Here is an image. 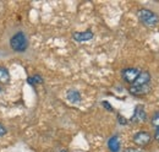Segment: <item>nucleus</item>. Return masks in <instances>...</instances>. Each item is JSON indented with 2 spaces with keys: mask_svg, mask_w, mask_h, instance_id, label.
I'll return each mask as SVG.
<instances>
[{
  "mask_svg": "<svg viewBox=\"0 0 159 152\" xmlns=\"http://www.w3.org/2000/svg\"><path fill=\"white\" fill-rule=\"evenodd\" d=\"M10 47L14 52L16 53H23L27 50L28 48V39H27V36L20 31L17 33H15L12 37L10 38Z\"/></svg>",
  "mask_w": 159,
  "mask_h": 152,
  "instance_id": "1",
  "label": "nucleus"
},
{
  "mask_svg": "<svg viewBox=\"0 0 159 152\" xmlns=\"http://www.w3.org/2000/svg\"><path fill=\"white\" fill-rule=\"evenodd\" d=\"M137 17L146 27H156L159 23V16L149 9H139L137 11Z\"/></svg>",
  "mask_w": 159,
  "mask_h": 152,
  "instance_id": "2",
  "label": "nucleus"
},
{
  "mask_svg": "<svg viewBox=\"0 0 159 152\" xmlns=\"http://www.w3.org/2000/svg\"><path fill=\"white\" fill-rule=\"evenodd\" d=\"M132 141L139 147H146L147 145L151 144L152 136H151V134L147 133V131H139V133H136L134 135Z\"/></svg>",
  "mask_w": 159,
  "mask_h": 152,
  "instance_id": "3",
  "label": "nucleus"
},
{
  "mask_svg": "<svg viewBox=\"0 0 159 152\" xmlns=\"http://www.w3.org/2000/svg\"><path fill=\"white\" fill-rule=\"evenodd\" d=\"M139 69L137 68H126L121 71V76H122V80L126 82V83H130L132 85L135 82V80L137 78V76L139 74Z\"/></svg>",
  "mask_w": 159,
  "mask_h": 152,
  "instance_id": "4",
  "label": "nucleus"
},
{
  "mask_svg": "<svg viewBox=\"0 0 159 152\" xmlns=\"http://www.w3.org/2000/svg\"><path fill=\"white\" fill-rule=\"evenodd\" d=\"M146 120H147V113L144 111V107L142 104L136 106L135 111H134V115L131 116V121L136 123V124H139V123H144Z\"/></svg>",
  "mask_w": 159,
  "mask_h": 152,
  "instance_id": "5",
  "label": "nucleus"
},
{
  "mask_svg": "<svg viewBox=\"0 0 159 152\" xmlns=\"http://www.w3.org/2000/svg\"><path fill=\"white\" fill-rule=\"evenodd\" d=\"M151 90H152L151 83L149 85H144V86H130L129 87V92L132 96H137V97L148 95L151 92Z\"/></svg>",
  "mask_w": 159,
  "mask_h": 152,
  "instance_id": "6",
  "label": "nucleus"
},
{
  "mask_svg": "<svg viewBox=\"0 0 159 152\" xmlns=\"http://www.w3.org/2000/svg\"><path fill=\"white\" fill-rule=\"evenodd\" d=\"M151 83V74L147 70L139 71L137 78L135 80V82L131 86H144V85H149Z\"/></svg>",
  "mask_w": 159,
  "mask_h": 152,
  "instance_id": "7",
  "label": "nucleus"
},
{
  "mask_svg": "<svg viewBox=\"0 0 159 152\" xmlns=\"http://www.w3.org/2000/svg\"><path fill=\"white\" fill-rule=\"evenodd\" d=\"M93 32L91 30H87V31H82V32H75L72 35V38L79 42V43H83V42H88L93 38Z\"/></svg>",
  "mask_w": 159,
  "mask_h": 152,
  "instance_id": "8",
  "label": "nucleus"
},
{
  "mask_svg": "<svg viewBox=\"0 0 159 152\" xmlns=\"http://www.w3.org/2000/svg\"><path fill=\"white\" fill-rule=\"evenodd\" d=\"M108 149L110 150V152H119L121 149V142H120V139L118 135H114L111 136L109 140H108Z\"/></svg>",
  "mask_w": 159,
  "mask_h": 152,
  "instance_id": "9",
  "label": "nucleus"
},
{
  "mask_svg": "<svg viewBox=\"0 0 159 152\" xmlns=\"http://www.w3.org/2000/svg\"><path fill=\"white\" fill-rule=\"evenodd\" d=\"M66 97H67V99H69L71 103H74V104L80 103L81 99H82L81 93H80L77 90H69V91L66 92Z\"/></svg>",
  "mask_w": 159,
  "mask_h": 152,
  "instance_id": "10",
  "label": "nucleus"
},
{
  "mask_svg": "<svg viewBox=\"0 0 159 152\" xmlns=\"http://www.w3.org/2000/svg\"><path fill=\"white\" fill-rule=\"evenodd\" d=\"M10 82V73L9 70L0 65V83H9Z\"/></svg>",
  "mask_w": 159,
  "mask_h": 152,
  "instance_id": "11",
  "label": "nucleus"
},
{
  "mask_svg": "<svg viewBox=\"0 0 159 152\" xmlns=\"http://www.w3.org/2000/svg\"><path fill=\"white\" fill-rule=\"evenodd\" d=\"M27 82L30 83V85H32V86H36V85H39V83H43V77L38 74H36V75L33 76H30L28 78H27Z\"/></svg>",
  "mask_w": 159,
  "mask_h": 152,
  "instance_id": "12",
  "label": "nucleus"
},
{
  "mask_svg": "<svg viewBox=\"0 0 159 152\" xmlns=\"http://www.w3.org/2000/svg\"><path fill=\"white\" fill-rule=\"evenodd\" d=\"M151 124H152V126L153 128H159V111L158 112H156V113H153V115L151 116Z\"/></svg>",
  "mask_w": 159,
  "mask_h": 152,
  "instance_id": "13",
  "label": "nucleus"
},
{
  "mask_svg": "<svg viewBox=\"0 0 159 152\" xmlns=\"http://www.w3.org/2000/svg\"><path fill=\"white\" fill-rule=\"evenodd\" d=\"M124 152H143L141 149H137V147H127V149H125Z\"/></svg>",
  "mask_w": 159,
  "mask_h": 152,
  "instance_id": "14",
  "label": "nucleus"
},
{
  "mask_svg": "<svg viewBox=\"0 0 159 152\" xmlns=\"http://www.w3.org/2000/svg\"><path fill=\"white\" fill-rule=\"evenodd\" d=\"M7 133V130H6V128L0 123V136H4L5 134Z\"/></svg>",
  "mask_w": 159,
  "mask_h": 152,
  "instance_id": "15",
  "label": "nucleus"
},
{
  "mask_svg": "<svg viewBox=\"0 0 159 152\" xmlns=\"http://www.w3.org/2000/svg\"><path fill=\"white\" fill-rule=\"evenodd\" d=\"M154 139H156V141L159 142V128H157L156 131H154Z\"/></svg>",
  "mask_w": 159,
  "mask_h": 152,
  "instance_id": "16",
  "label": "nucleus"
},
{
  "mask_svg": "<svg viewBox=\"0 0 159 152\" xmlns=\"http://www.w3.org/2000/svg\"><path fill=\"white\" fill-rule=\"evenodd\" d=\"M119 123L120 124H127V120H125V118H124V116L119 115Z\"/></svg>",
  "mask_w": 159,
  "mask_h": 152,
  "instance_id": "17",
  "label": "nucleus"
},
{
  "mask_svg": "<svg viewBox=\"0 0 159 152\" xmlns=\"http://www.w3.org/2000/svg\"><path fill=\"white\" fill-rule=\"evenodd\" d=\"M60 152H69V151H67V150H61Z\"/></svg>",
  "mask_w": 159,
  "mask_h": 152,
  "instance_id": "18",
  "label": "nucleus"
},
{
  "mask_svg": "<svg viewBox=\"0 0 159 152\" xmlns=\"http://www.w3.org/2000/svg\"><path fill=\"white\" fill-rule=\"evenodd\" d=\"M0 92H1V86H0Z\"/></svg>",
  "mask_w": 159,
  "mask_h": 152,
  "instance_id": "19",
  "label": "nucleus"
}]
</instances>
